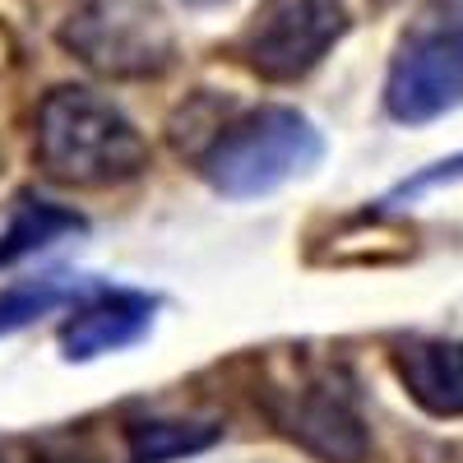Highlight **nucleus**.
Here are the masks:
<instances>
[{
    "label": "nucleus",
    "mask_w": 463,
    "mask_h": 463,
    "mask_svg": "<svg viewBox=\"0 0 463 463\" xmlns=\"http://www.w3.org/2000/svg\"><path fill=\"white\" fill-rule=\"evenodd\" d=\"M37 163L61 185L102 190L139 176L148 144L130 116L93 89H56L37 107Z\"/></svg>",
    "instance_id": "obj_1"
},
{
    "label": "nucleus",
    "mask_w": 463,
    "mask_h": 463,
    "mask_svg": "<svg viewBox=\"0 0 463 463\" xmlns=\"http://www.w3.org/2000/svg\"><path fill=\"white\" fill-rule=\"evenodd\" d=\"M320 130L292 107H260L227 130L213 135L204 148L200 172L227 200H255L292 181L297 172L320 163Z\"/></svg>",
    "instance_id": "obj_2"
},
{
    "label": "nucleus",
    "mask_w": 463,
    "mask_h": 463,
    "mask_svg": "<svg viewBox=\"0 0 463 463\" xmlns=\"http://www.w3.org/2000/svg\"><path fill=\"white\" fill-rule=\"evenodd\" d=\"M463 102V0H421L384 80V111L421 126Z\"/></svg>",
    "instance_id": "obj_3"
},
{
    "label": "nucleus",
    "mask_w": 463,
    "mask_h": 463,
    "mask_svg": "<svg viewBox=\"0 0 463 463\" xmlns=\"http://www.w3.org/2000/svg\"><path fill=\"white\" fill-rule=\"evenodd\" d=\"M61 43L111 80H148L172 65L176 37L148 0H84L61 28Z\"/></svg>",
    "instance_id": "obj_4"
},
{
    "label": "nucleus",
    "mask_w": 463,
    "mask_h": 463,
    "mask_svg": "<svg viewBox=\"0 0 463 463\" xmlns=\"http://www.w3.org/2000/svg\"><path fill=\"white\" fill-rule=\"evenodd\" d=\"M347 33V0H264L241 33V61L269 84L311 74Z\"/></svg>",
    "instance_id": "obj_5"
},
{
    "label": "nucleus",
    "mask_w": 463,
    "mask_h": 463,
    "mask_svg": "<svg viewBox=\"0 0 463 463\" xmlns=\"http://www.w3.org/2000/svg\"><path fill=\"white\" fill-rule=\"evenodd\" d=\"M274 417L301 449H311L325 463H362L371 449L362 403L343 375L306 380L274 408Z\"/></svg>",
    "instance_id": "obj_6"
},
{
    "label": "nucleus",
    "mask_w": 463,
    "mask_h": 463,
    "mask_svg": "<svg viewBox=\"0 0 463 463\" xmlns=\"http://www.w3.org/2000/svg\"><path fill=\"white\" fill-rule=\"evenodd\" d=\"M148 325H153V301L139 292H116L74 311L61 329V347L70 362H93L102 353H121V347L139 343Z\"/></svg>",
    "instance_id": "obj_7"
},
{
    "label": "nucleus",
    "mask_w": 463,
    "mask_h": 463,
    "mask_svg": "<svg viewBox=\"0 0 463 463\" xmlns=\"http://www.w3.org/2000/svg\"><path fill=\"white\" fill-rule=\"evenodd\" d=\"M394 371L417 408L431 417H463V343L412 338L399 343Z\"/></svg>",
    "instance_id": "obj_8"
},
{
    "label": "nucleus",
    "mask_w": 463,
    "mask_h": 463,
    "mask_svg": "<svg viewBox=\"0 0 463 463\" xmlns=\"http://www.w3.org/2000/svg\"><path fill=\"white\" fill-rule=\"evenodd\" d=\"M222 431L213 421H190V417H144L126 431L130 463H176L190 454H204Z\"/></svg>",
    "instance_id": "obj_9"
},
{
    "label": "nucleus",
    "mask_w": 463,
    "mask_h": 463,
    "mask_svg": "<svg viewBox=\"0 0 463 463\" xmlns=\"http://www.w3.org/2000/svg\"><path fill=\"white\" fill-rule=\"evenodd\" d=\"M84 218L70 213V209H56V204H24L10 227L0 232V264H14L19 255L28 250H43L52 246L56 237H65V232H80Z\"/></svg>",
    "instance_id": "obj_10"
},
{
    "label": "nucleus",
    "mask_w": 463,
    "mask_h": 463,
    "mask_svg": "<svg viewBox=\"0 0 463 463\" xmlns=\"http://www.w3.org/2000/svg\"><path fill=\"white\" fill-rule=\"evenodd\" d=\"M65 297L61 283H37V288H14L0 297V334H14L24 329L28 320H37L43 311H52V306Z\"/></svg>",
    "instance_id": "obj_11"
},
{
    "label": "nucleus",
    "mask_w": 463,
    "mask_h": 463,
    "mask_svg": "<svg viewBox=\"0 0 463 463\" xmlns=\"http://www.w3.org/2000/svg\"><path fill=\"white\" fill-rule=\"evenodd\" d=\"M449 181H463V158H449V163H436L427 172H417L412 181H403L394 190V200H417V195H427V190H436V185H449Z\"/></svg>",
    "instance_id": "obj_12"
}]
</instances>
